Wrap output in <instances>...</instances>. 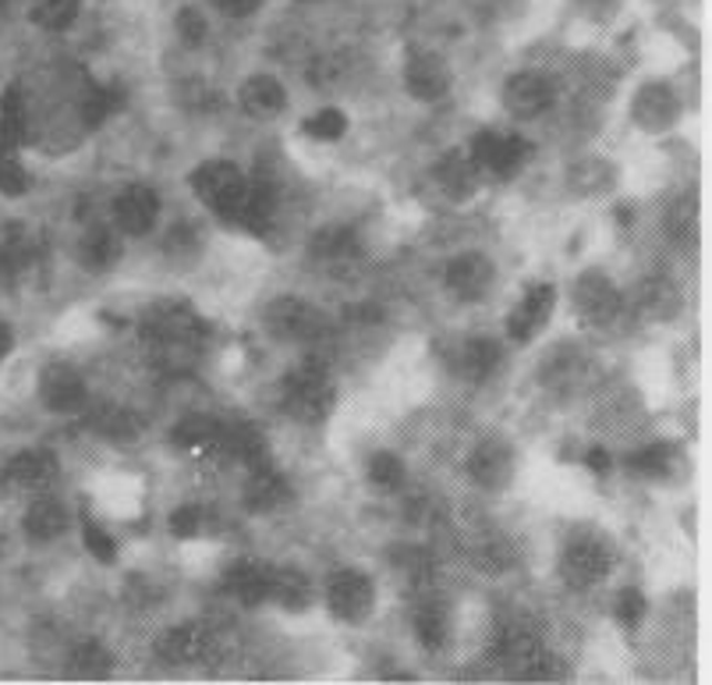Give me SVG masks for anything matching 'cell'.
<instances>
[{
  "label": "cell",
  "instance_id": "obj_6",
  "mask_svg": "<svg viewBox=\"0 0 712 685\" xmlns=\"http://www.w3.org/2000/svg\"><path fill=\"white\" fill-rule=\"evenodd\" d=\"M553 305H557V292H553V284H528L525 288V295L518 302V310L507 316V334L518 341V345H525V341H532L546 323H550L553 316Z\"/></svg>",
  "mask_w": 712,
  "mask_h": 685
},
{
  "label": "cell",
  "instance_id": "obj_25",
  "mask_svg": "<svg viewBox=\"0 0 712 685\" xmlns=\"http://www.w3.org/2000/svg\"><path fill=\"white\" fill-rule=\"evenodd\" d=\"M221 423L213 416H189L174 426V444L189 447V452H203V447H221Z\"/></svg>",
  "mask_w": 712,
  "mask_h": 685
},
{
  "label": "cell",
  "instance_id": "obj_15",
  "mask_svg": "<svg viewBox=\"0 0 712 685\" xmlns=\"http://www.w3.org/2000/svg\"><path fill=\"white\" fill-rule=\"evenodd\" d=\"M405 82H408V93L415 100H423V103H433V100H440L447 97V89H450V68L436 58V53H418V58H411L408 71H405Z\"/></svg>",
  "mask_w": 712,
  "mask_h": 685
},
{
  "label": "cell",
  "instance_id": "obj_3",
  "mask_svg": "<svg viewBox=\"0 0 712 685\" xmlns=\"http://www.w3.org/2000/svg\"><path fill=\"white\" fill-rule=\"evenodd\" d=\"M326 601H330V611L348 625H358L373 615L376 607V590L369 575H362L355 568H340L330 575L326 583Z\"/></svg>",
  "mask_w": 712,
  "mask_h": 685
},
{
  "label": "cell",
  "instance_id": "obj_36",
  "mask_svg": "<svg viewBox=\"0 0 712 685\" xmlns=\"http://www.w3.org/2000/svg\"><path fill=\"white\" fill-rule=\"evenodd\" d=\"M642 305L652 313V310H660L655 316H670L673 310H678V292L663 281V278H655L642 288Z\"/></svg>",
  "mask_w": 712,
  "mask_h": 685
},
{
  "label": "cell",
  "instance_id": "obj_37",
  "mask_svg": "<svg viewBox=\"0 0 712 685\" xmlns=\"http://www.w3.org/2000/svg\"><path fill=\"white\" fill-rule=\"evenodd\" d=\"M111 114V97L103 93V89H96V85H89L85 93H82V100H79V118H82V124L85 129H96V124Z\"/></svg>",
  "mask_w": 712,
  "mask_h": 685
},
{
  "label": "cell",
  "instance_id": "obj_9",
  "mask_svg": "<svg viewBox=\"0 0 712 685\" xmlns=\"http://www.w3.org/2000/svg\"><path fill=\"white\" fill-rule=\"evenodd\" d=\"M574 305H578L581 320L610 323L620 313V292H617V284L607 274H596V270H589V274H581L578 284H574Z\"/></svg>",
  "mask_w": 712,
  "mask_h": 685
},
{
  "label": "cell",
  "instance_id": "obj_30",
  "mask_svg": "<svg viewBox=\"0 0 712 685\" xmlns=\"http://www.w3.org/2000/svg\"><path fill=\"white\" fill-rule=\"evenodd\" d=\"M79 18V0H32V22L47 32H61Z\"/></svg>",
  "mask_w": 712,
  "mask_h": 685
},
{
  "label": "cell",
  "instance_id": "obj_17",
  "mask_svg": "<svg viewBox=\"0 0 712 685\" xmlns=\"http://www.w3.org/2000/svg\"><path fill=\"white\" fill-rule=\"evenodd\" d=\"M284 85L273 79V75H252L245 85H242V111L248 118H260V121H269L284 111Z\"/></svg>",
  "mask_w": 712,
  "mask_h": 685
},
{
  "label": "cell",
  "instance_id": "obj_39",
  "mask_svg": "<svg viewBox=\"0 0 712 685\" xmlns=\"http://www.w3.org/2000/svg\"><path fill=\"white\" fill-rule=\"evenodd\" d=\"M177 36L185 40L189 47H199L206 40V18L199 14V8H185L177 11Z\"/></svg>",
  "mask_w": 712,
  "mask_h": 685
},
{
  "label": "cell",
  "instance_id": "obj_8",
  "mask_svg": "<svg viewBox=\"0 0 712 685\" xmlns=\"http://www.w3.org/2000/svg\"><path fill=\"white\" fill-rule=\"evenodd\" d=\"M266 328L281 341H308L323 328V320L316 313V305H308L302 299H277L266 310Z\"/></svg>",
  "mask_w": 712,
  "mask_h": 685
},
{
  "label": "cell",
  "instance_id": "obj_29",
  "mask_svg": "<svg viewBox=\"0 0 712 685\" xmlns=\"http://www.w3.org/2000/svg\"><path fill=\"white\" fill-rule=\"evenodd\" d=\"M415 628L418 639H423L429 651H440L450 636V622H447V607L444 604H423L415 615Z\"/></svg>",
  "mask_w": 712,
  "mask_h": 685
},
{
  "label": "cell",
  "instance_id": "obj_21",
  "mask_svg": "<svg viewBox=\"0 0 712 685\" xmlns=\"http://www.w3.org/2000/svg\"><path fill=\"white\" fill-rule=\"evenodd\" d=\"M64 530H68V512H64L61 501L40 497V501L29 504V512H26V533H29L32 540H53V536L64 533Z\"/></svg>",
  "mask_w": 712,
  "mask_h": 685
},
{
  "label": "cell",
  "instance_id": "obj_31",
  "mask_svg": "<svg viewBox=\"0 0 712 685\" xmlns=\"http://www.w3.org/2000/svg\"><path fill=\"white\" fill-rule=\"evenodd\" d=\"M93 430L103 434L106 441H132L139 434V420L124 409L103 405L100 412H93Z\"/></svg>",
  "mask_w": 712,
  "mask_h": 685
},
{
  "label": "cell",
  "instance_id": "obj_23",
  "mask_svg": "<svg viewBox=\"0 0 712 685\" xmlns=\"http://www.w3.org/2000/svg\"><path fill=\"white\" fill-rule=\"evenodd\" d=\"M269 601H277L284 611H305L308 601H313V586L302 572H277L273 568V580H269Z\"/></svg>",
  "mask_w": 712,
  "mask_h": 685
},
{
  "label": "cell",
  "instance_id": "obj_1",
  "mask_svg": "<svg viewBox=\"0 0 712 685\" xmlns=\"http://www.w3.org/2000/svg\"><path fill=\"white\" fill-rule=\"evenodd\" d=\"M471 164L479 168V174H489L497 178V182H510V178H518L521 168L528 164V157H532V147L521 139V135H504V132H479L471 139Z\"/></svg>",
  "mask_w": 712,
  "mask_h": 685
},
{
  "label": "cell",
  "instance_id": "obj_28",
  "mask_svg": "<svg viewBox=\"0 0 712 685\" xmlns=\"http://www.w3.org/2000/svg\"><path fill=\"white\" fill-rule=\"evenodd\" d=\"M628 465L634 469V473L649 476V480H667V476H673V469H678V447L649 444V447H642V452H634L628 459Z\"/></svg>",
  "mask_w": 712,
  "mask_h": 685
},
{
  "label": "cell",
  "instance_id": "obj_44",
  "mask_svg": "<svg viewBox=\"0 0 712 685\" xmlns=\"http://www.w3.org/2000/svg\"><path fill=\"white\" fill-rule=\"evenodd\" d=\"M589 469L592 473H610V455L602 452V447H589V455H586Z\"/></svg>",
  "mask_w": 712,
  "mask_h": 685
},
{
  "label": "cell",
  "instance_id": "obj_24",
  "mask_svg": "<svg viewBox=\"0 0 712 685\" xmlns=\"http://www.w3.org/2000/svg\"><path fill=\"white\" fill-rule=\"evenodd\" d=\"M500 366V345L489 338H475L465 345L461 352V373L468 376L471 384H482L486 376Z\"/></svg>",
  "mask_w": 712,
  "mask_h": 685
},
{
  "label": "cell",
  "instance_id": "obj_43",
  "mask_svg": "<svg viewBox=\"0 0 712 685\" xmlns=\"http://www.w3.org/2000/svg\"><path fill=\"white\" fill-rule=\"evenodd\" d=\"M18 142H22V139H18V135H14V132L8 129V121H4V118H0V160H4V157H11V153H14V147H18Z\"/></svg>",
  "mask_w": 712,
  "mask_h": 685
},
{
  "label": "cell",
  "instance_id": "obj_27",
  "mask_svg": "<svg viewBox=\"0 0 712 685\" xmlns=\"http://www.w3.org/2000/svg\"><path fill=\"white\" fill-rule=\"evenodd\" d=\"M79 249H82V263L93 266V270H106L111 263H118V256H121V242H118V234L111 228L85 231Z\"/></svg>",
  "mask_w": 712,
  "mask_h": 685
},
{
  "label": "cell",
  "instance_id": "obj_16",
  "mask_svg": "<svg viewBox=\"0 0 712 685\" xmlns=\"http://www.w3.org/2000/svg\"><path fill=\"white\" fill-rule=\"evenodd\" d=\"M61 465L43 447H32V452H18L8 465V480L22 491H43L53 480H58Z\"/></svg>",
  "mask_w": 712,
  "mask_h": 685
},
{
  "label": "cell",
  "instance_id": "obj_32",
  "mask_svg": "<svg viewBox=\"0 0 712 685\" xmlns=\"http://www.w3.org/2000/svg\"><path fill=\"white\" fill-rule=\"evenodd\" d=\"M369 480L379 486V491H397V486L405 483V462L390 452H379L369 462Z\"/></svg>",
  "mask_w": 712,
  "mask_h": 685
},
{
  "label": "cell",
  "instance_id": "obj_10",
  "mask_svg": "<svg viewBox=\"0 0 712 685\" xmlns=\"http://www.w3.org/2000/svg\"><path fill=\"white\" fill-rule=\"evenodd\" d=\"M553 103V82L539 71H518L504 85V107L515 118H536Z\"/></svg>",
  "mask_w": 712,
  "mask_h": 685
},
{
  "label": "cell",
  "instance_id": "obj_7",
  "mask_svg": "<svg viewBox=\"0 0 712 685\" xmlns=\"http://www.w3.org/2000/svg\"><path fill=\"white\" fill-rule=\"evenodd\" d=\"M631 118H634L638 129H645V132H667L678 124L681 107H678V97L670 93V85L649 82V85L638 89V97L631 103Z\"/></svg>",
  "mask_w": 712,
  "mask_h": 685
},
{
  "label": "cell",
  "instance_id": "obj_33",
  "mask_svg": "<svg viewBox=\"0 0 712 685\" xmlns=\"http://www.w3.org/2000/svg\"><path fill=\"white\" fill-rule=\"evenodd\" d=\"M305 132L319 142H337L344 132H348V118H344L340 111H334V107H326V111H319L316 118L305 121Z\"/></svg>",
  "mask_w": 712,
  "mask_h": 685
},
{
  "label": "cell",
  "instance_id": "obj_40",
  "mask_svg": "<svg viewBox=\"0 0 712 685\" xmlns=\"http://www.w3.org/2000/svg\"><path fill=\"white\" fill-rule=\"evenodd\" d=\"M29 189V174H26V168L18 164L14 157H4L0 160V192L4 195H22Z\"/></svg>",
  "mask_w": 712,
  "mask_h": 685
},
{
  "label": "cell",
  "instance_id": "obj_35",
  "mask_svg": "<svg viewBox=\"0 0 712 685\" xmlns=\"http://www.w3.org/2000/svg\"><path fill=\"white\" fill-rule=\"evenodd\" d=\"M0 118L8 121V129L26 142V129H29V121H26V100H22V89L11 85L4 97H0Z\"/></svg>",
  "mask_w": 712,
  "mask_h": 685
},
{
  "label": "cell",
  "instance_id": "obj_45",
  "mask_svg": "<svg viewBox=\"0 0 712 685\" xmlns=\"http://www.w3.org/2000/svg\"><path fill=\"white\" fill-rule=\"evenodd\" d=\"M11 352V328L8 323H0V359Z\"/></svg>",
  "mask_w": 712,
  "mask_h": 685
},
{
  "label": "cell",
  "instance_id": "obj_22",
  "mask_svg": "<svg viewBox=\"0 0 712 685\" xmlns=\"http://www.w3.org/2000/svg\"><path fill=\"white\" fill-rule=\"evenodd\" d=\"M156 651L163 661H171V664H192V661L203 657V633H199L195 625H177V628H171V633H163Z\"/></svg>",
  "mask_w": 712,
  "mask_h": 685
},
{
  "label": "cell",
  "instance_id": "obj_42",
  "mask_svg": "<svg viewBox=\"0 0 712 685\" xmlns=\"http://www.w3.org/2000/svg\"><path fill=\"white\" fill-rule=\"evenodd\" d=\"M216 8H221L224 14H231V18H248L255 8L263 4V0H213Z\"/></svg>",
  "mask_w": 712,
  "mask_h": 685
},
{
  "label": "cell",
  "instance_id": "obj_2",
  "mask_svg": "<svg viewBox=\"0 0 712 685\" xmlns=\"http://www.w3.org/2000/svg\"><path fill=\"white\" fill-rule=\"evenodd\" d=\"M284 409L302 423H319L334 409V384L316 366H302L284 381Z\"/></svg>",
  "mask_w": 712,
  "mask_h": 685
},
{
  "label": "cell",
  "instance_id": "obj_12",
  "mask_svg": "<svg viewBox=\"0 0 712 685\" xmlns=\"http://www.w3.org/2000/svg\"><path fill=\"white\" fill-rule=\"evenodd\" d=\"M468 476L486 486V491H504L515 476V452L504 441H482L475 444V452L468 459Z\"/></svg>",
  "mask_w": 712,
  "mask_h": 685
},
{
  "label": "cell",
  "instance_id": "obj_13",
  "mask_svg": "<svg viewBox=\"0 0 712 685\" xmlns=\"http://www.w3.org/2000/svg\"><path fill=\"white\" fill-rule=\"evenodd\" d=\"M492 278H497V270H492L482 252H465V256L447 266V288L461 302H479L492 288Z\"/></svg>",
  "mask_w": 712,
  "mask_h": 685
},
{
  "label": "cell",
  "instance_id": "obj_34",
  "mask_svg": "<svg viewBox=\"0 0 712 685\" xmlns=\"http://www.w3.org/2000/svg\"><path fill=\"white\" fill-rule=\"evenodd\" d=\"M82 544H85L89 554L100 557V562H114V557H118L114 536L106 533V530L100 526V522H93V518H85V526H82Z\"/></svg>",
  "mask_w": 712,
  "mask_h": 685
},
{
  "label": "cell",
  "instance_id": "obj_5",
  "mask_svg": "<svg viewBox=\"0 0 712 685\" xmlns=\"http://www.w3.org/2000/svg\"><path fill=\"white\" fill-rule=\"evenodd\" d=\"M607 572H610V551L596 536H581L560 554V575L578 590L602 583Z\"/></svg>",
  "mask_w": 712,
  "mask_h": 685
},
{
  "label": "cell",
  "instance_id": "obj_4",
  "mask_svg": "<svg viewBox=\"0 0 712 685\" xmlns=\"http://www.w3.org/2000/svg\"><path fill=\"white\" fill-rule=\"evenodd\" d=\"M245 178L234 171V164H221V160H213V164H203L195 174H192V192L203 200L210 210L221 213L224 221H231L234 206L242 203L245 195Z\"/></svg>",
  "mask_w": 712,
  "mask_h": 685
},
{
  "label": "cell",
  "instance_id": "obj_20",
  "mask_svg": "<svg viewBox=\"0 0 712 685\" xmlns=\"http://www.w3.org/2000/svg\"><path fill=\"white\" fill-rule=\"evenodd\" d=\"M269 580H273V568L255 565V562H242L227 572V586L237 593V601L248 607L269 601Z\"/></svg>",
  "mask_w": 712,
  "mask_h": 685
},
{
  "label": "cell",
  "instance_id": "obj_41",
  "mask_svg": "<svg viewBox=\"0 0 712 685\" xmlns=\"http://www.w3.org/2000/svg\"><path fill=\"white\" fill-rule=\"evenodd\" d=\"M199 526H203V512H199L195 504H181V508L171 515V533L181 540L199 536Z\"/></svg>",
  "mask_w": 712,
  "mask_h": 685
},
{
  "label": "cell",
  "instance_id": "obj_19",
  "mask_svg": "<svg viewBox=\"0 0 712 685\" xmlns=\"http://www.w3.org/2000/svg\"><path fill=\"white\" fill-rule=\"evenodd\" d=\"M287 497V483L269 465L252 469V480L245 483V504L248 512H273Z\"/></svg>",
  "mask_w": 712,
  "mask_h": 685
},
{
  "label": "cell",
  "instance_id": "obj_18",
  "mask_svg": "<svg viewBox=\"0 0 712 685\" xmlns=\"http://www.w3.org/2000/svg\"><path fill=\"white\" fill-rule=\"evenodd\" d=\"M436 178H440L444 192L450 200H468V195L479 189V168L471 164L468 153H447L436 168Z\"/></svg>",
  "mask_w": 712,
  "mask_h": 685
},
{
  "label": "cell",
  "instance_id": "obj_11",
  "mask_svg": "<svg viewBox=\"0 0 712 685\" xmlns=\"http://www.w3.org/2000/svg\"><path fill=\"white\" fill-rule=\"evenodd\" d=\"M40 399L50 412H79L85 405V381L79 370H71L64 363H50L40 376Z\"/></svg>",
  "mask_w": 712,
  "mask_h": 685
},
{
  "label": "cell",
  "instance_id": "obj_38",
  "mask_svg": "<svg viewBox=\"0 0 712 685\" xmlns=\"http://www.w3.org/2000/svg\"><path fill=\"white\" fill-rule=\"evenodd\" d=\"M645 611H649V604H645V597H642L638 590H624V593L617 597V604H613V615H617V622L624 625V628L642 625Z\"/></svg>",
  "mask_w": 712,
  "mask_h": 685
},
{
  "label": "cell",
  "instance_id": "obj_14",
  "mask_svg": "<svg viewBox=\"0 0 712 685\" xmlns=\"http://www.w3.org/2000/svg\"><path fill=\"white\" fill-rule=\"evenodd\" d=\"M160 218V200L150 185H128L114 203V221L124 234H145L153 231Z\"/></svg>",
  "mask_w": 712,
  "mask_h": 685
},
{
  "label": "cell",
  "instance_id": "obj_26",
  "mask_svg": "<svg viewBox=\"0 0 712 685\" xmlns=\"http://www.w3.org/2000/svg\"><path fill=\"white\" fill-rule=\"evenodd\" d=\"M114 668V657L106 651L103 643H79L75 651H71V661H68V672L75 678H106Z\"/></svg>",
  "mask_w": 712,
  "mask_h": 685
}]
</instances>
